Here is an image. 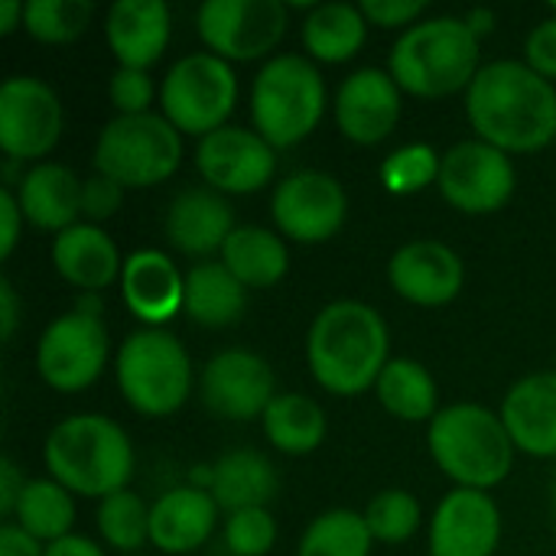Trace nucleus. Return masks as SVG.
<instances>
[{
	"label": "nucleus",
	"mask_w": 556,
	"mask_h": 556,
	"mask_svg": "<svg viewBox=\"0 0 556 556\" xmlns=\"http://www.w3.org/2000/svg\"><path fill=\"white\" fill-rule=\"evenodd\" d=\"M466 114L479 140L505 153H534L556 140V88L528 62L482 65L466 91Z\"/></svg>",
	"instance_id": "obj_1"
},
{
	"label": "nucleus",
	"mask_w": 556,
	"mask_h": 556,
	"mask_svg": "<svg viewBox=\"0 0 556 556\" xmlns=\"http://www.w3.org/2000/svg\"><path fill=\"white\" fill-rule=\"evenodd\" d=\"M306 362L319 388L336 397L368 391L391 362L384 316L362 300H336L323 306L306 336Z\"/></svg>",
	"instance_id": "obj_2"
},
{
	"label": "nucleus",
	"mask_w": 556,
	"mask_h": 556,
	"mask_svg": "<svg viewBox=\"0 0 556 556\" xmlns=\"http://www.w3.org/2000/svg\"><path fill=\"white\" fill-rule=\"evenodd\" d=\"M42 463L72 495L108 498L127 489L134 476V446L114 420L78 414L52 427L42 446Z\"/></svg>",
	"instance_id": "obj_3"
},
{
	"label": "nucleus",
	"mask_w": 556,
	"mask_h": 556,
	"mask_svg": "<svg viewBox=\"0 0 556 556\" xmlns=\"http://www.w3.org/2000/svg\"><path fill=\"white\" fill-rule=\"evenodd\" d=\"M482 39L463 16L420 20L401 33L391 49V78L417 98H446L469 91L479 75Z\"/></svg>",
	"instance_id": "obj_4"
},
{
	"label": "nucleus",
	"mask_w": 556,
	"mask_h": 556,
	"mask_svg": "<svg viewBox=\"0 0 556 556\" xmlns=\"http://www.w3.org/2000/svg\"><path fill=\"white\" fill-rule=\"evenodd\" d=\"M433 463L459 485L489 492L508 479L515 466V440L502 414L482 404H450L427 430Z\"/></svg>",
	"instance_id": "obj_5"
},
{
	"label": "nucleus",
	"mask_w": 556,
	"mask_h": 556,
	"mask_svg": "<svg viewBox=\"0 0 556 556\" xmlns=\"http://www.w3.org/2000/svg\"><path fill=\"white\" fill-rule=\"evenodd\" d=\"M326 81L313 59L287 52L261 65L251 85L254 130L274 147L287 150L303 143L323 121Z\"/></svg>",
	"instance_id": "obj_6"
},
{
	"label": "nucleus",
	"mask_w": 556,
	"mask_h": 556,
	"mask_svg": "<svg viewBox=\"0 0 556 556\" xmlns=\"http://www.w3.org/2000/svg\"><path fill=\"white\" fill-rule=\"evenodd\" d=\"M182 163V134L163 114H117L94 143V169L124 189L169 179Z\"/></svg>",
	"instance_id": "obj_7"
},
{
	"label": "nucleus",
	"mask_w": 556,
	"mask_h": 556,
	"mask_svg": "<svg viewBox=\"0 0 556 556\" xmlns=\"http://www.w3.org/2000/svg\"><path fill=\"white\" fill-rule=\"evenodd\" d=\"M117 388L134 410L169 417L192 391L189 352L166 329H140L127 336L117 352Z\"/></svg>",
	"instance_id": "obj_8"
},
{
	"label": "nucleus",
	"mask_w": 556,
	"mask_h": 556,
	"mask_svg": "<svg viewBox=\"0 0 556 556\" xmlns=\"http://www.w3.org/2000/svg\"><path fill=\"white\" fill-rule=\"evenodd\" d=\"M238 101V78L231 62L215 52H189L182 55L160 85L163 117L192 137H208L225 127Z\"/></svg>",
	"instance_id": "obj_9"
},
{
	"label": "nucleus",
	"mask_w": 556,
	"mask_h": 556,
	"mask_svg": "<svg viewBox=\"0 0 556 556\" xmlns=\"http://www.w3.org/2000/svg\"><path fill=\"white\" fill-rule=\"evenodd\" d=\"M202 42L225 62H251L274 52L287 36L280 0H205L195 13Z\"/></svg>",
	"instance_id": "obj_10"
},
{
	"label": "nucleus",
	"mask_w": 556,
	"mask_h": 556,
	"mask_svg": "<svg viewBox=\"0 0 556 556\" xmlns=\"http://www.w3.org/2000/svg\"><path fill=\"white\" fill-rule=\"evenodd\" d=\"M108 352L111 339L104 319L72 309L42 329L36 345V368L52 391L75 394L101 378Z\"/></svg>",
	"instance_id": "obj_11"
},
{
	"label": "nucleus",
	"mask_w": 556,
	"mask_h": 556,
	"mask_svg": "<svg viewBox=\"0 0 556 556\" xmlns=\"http://www.w3.org/2000/svg\"><path fill=\"white\" fill-rule=\"evenodd\" d=\"M515 182L518 173L505 150L485 140H463L443 153L437 186L453 208L466 215H489L508 205Z\"/></svg>",
	"instance_id": "obj_12"
},
{
	"label": "nucleus",
	"mask_w": 556,
	"mask_h": 556,
	"mask_svg": "<svg viewBox=\"0 0 556 556\" xmlns=\"http://www.w3.org/2000/svg\"><path fill=\"white\" fill-rule=\"evenodd\" d=\"M62 101L42 78L13 75L0 85V150L10 160H39L62 137Z\"/></svg>",
	"instance_id": "obj_13"
},
{
	"label": "nucleus",
	"mask_w": 556,
	"mask_h": 556,
	"mask_svg": "<svg viewBox=\"0 0 556 556\" xmlns=\"http://www.w3.org/2000/svg\"><path fill=\"white\" fill-rule=\"evenodd\" d=\"M280 235L300 244H323L345 225L349 195L342 182L319 169H296L277 182L270 199Z\"/></svg>",
	"instance_id": "obj_14"
},
{
	"label": "nucleus",
	"mask_w": 556,
	"mask_h": 556,
	"mask_svg": "<svg viewBox=\"0 0 556 556\" xmlns=\"http://www.w3.org/2000/svg\"><path fill=\"white\" fill-rule=\"evenodd\" d=\"M195 166L208 189L228 195H248L264 189L277 173V150L248 127L225 124L199 140Z\"/></svg>",
	"instance_id": "obj_15"
},
{
	"label": "nucleus",
	"mask_w": 556,
	"mask_h": 556,
	"mask_svg": "<svg viewBox=\"0 0 556 556\" xmlns=\"http://www.w3.org/2000/svg\"><path fill=\"white\" fill-rule=\"evenodd\" d=\"M277 381L257 352L225 349L202 371V404L225 420H254L270 407Z\"/></svg>",
	"instance_id": "obj_16"
},
{
	"label": "nucleus",
	"mask_w": 556,
	"mask_h": 556,
	"mask_svg": "<svg viewBox=\"0 0 556 556\" xmlns=\"http://www.w3.org/2000/svg\"><path fill=\"white\" fill-rule=\"evenodd\" d=\"M502 541V511L489 492L453 489L433 511L430 556H492Z\"/></svg>",
	"instance_id": "obj_17"
},
{
	"label": "nucleus",
	"mask_w": 556,
	"mask_h": 556,
	"mask_svg": "<svg viewBox=\"0 0 556 556\" xmlns=\"http://www.w3.org/2000/svg\"><path fill=\"white\" fill-rule=\"evenodd\" d=\"M388 280L414 306H446L459 296L466 283L463 257L433 238L410 241L394 251L388 264Z\"/></svg>",
	"instance_id": "obj_18"
},
{
	"label": "nucleus",
	"mask_w": 556,
	"mask_h": 556,
	"mask_svg": "<svg viewBox=\"0 0 556 556\" xmlns=\"http://www.w3.org/2000/svg\"><path fill=\"white\" fill-rule=\"evenodd\" d=\"M401 117V85L384 68L352 72L336 94L339 130L362 147L388 140Z\"/></svg>",
	"instance_id": "obj_19"
},
{
	"label": "nucleus",
	"mask_w": 556,
	"mask_h": 556,
	"mask_svg": "<svg viewBox=\"0 0 556 556\" xmlns=\"http://www.w3.org/2000/svg\"><path fill=\"white\" fill-rule=\"evenodd\" d=\"M121 296L137 319L150 323V329H160L166 319H173L182 309L186 277L179 274V267L169 254L143 248L124 261Z\"/></svg>",
	"instance_id": "obj_20"
},
{
	"label": "nucleus",
	"mask_w": 556,
	"mask_h": 556,
	"mask_svg": "<svg viewBox=\"0 0 556 556\" xmlns=\"http://www.w3.org/2000/svg\"><path fill=\"white\" fill-rule=\"evenodd\" d=\"M235 228L238 225L228 199L208 186L182 189L166 212V238L189 257H208L215 251L222 254Z\"/></svg>",
	"instance_id": "obj_21"
},
{
	"label": "nucleus",
	"mask_w": 556,
	"mask_h": 556,
	"mask_svg": "<svg viewBox=\"0 0 556 556\" xmlns=\"http://www.w3.org/2000/svg\"><path fill=\"white\" fill-rule=\"evenodd\" d=\"M173 16L163 0H117L108 10V46L124 68H150L169 46Z\"/></svg>",
	"instance_id": "obj_22"
},
{
	"label": "nucleus",
	"mask_w": 556,
	"mask_h": 556,
	"mask_svg": "<svg viewBox=\"0 0 556 556\" xmlns=\"http://www.w3.org/2000/svg\"><path fill=\"white\" fill-rule=\"evenodd\" d=\"M502 420L515 440V450L554 459L556 456V371L521 378L502 401Z\"/></svg>",
	"instance_id": "obj_23"
},
{
	"label": "nucleus",
	"mask_w": 556,
	"mask_h": 556,
	"mask_svg": "<svg viewBox=\"0 0 556 556\" xmlns=\"http://www.w3.org/2000/svg\"><path fill=\"white\" fill-rule=\"evenodd\" d=\"M218 521V502L212 492L182 485L160 495L150 508V544L163 554H192L199 551Z\"/></svg>",
	"instance_id": "obj_24"
},
{
	"label": "nucleus",
	"mask_w": 556,
	"mask_h": 556,
	"mask_svg": "<svg viewBox=\"0 0 556 556\" xmlns=\"http://www.w3.org/2000/svg\"><path fill=\"white\" fill-rule=\"evenodd\" d=\"M81 182L62 163H36L16 179V202L23 218L42 231L62 235L65 228L78 225L81 215Z\"/></svg>",
	"instance_id": "obj_25"
},
{
	"label": "nucleus",
	"mask_w": 556,
	"mask_h": 556,
	"mask_svg": "<svg viewBox=\"0 0 556 556\" xmlns=\"http://www.w3.org/2000/svg\"><path fill=\"white\" fill-rule=\"evenodd\" d=\"M52 264L62 280L78 287L81 293H101L114 280H121L124 261L117 254V244L88 222H78L55 235L52 241Z\"/></svg>",
	"instance_id": "obj_26"
},
{
	"label": "nucleus",
	"mask_w": 556,
	"mask_h": 556,
	"mask_svg": "<svg viewBox=\"0 0 556 556\" xmlns=\"http://www.w3.org/2000/svg\"><path fill=\"white\" fill-rule=\"evenodd\" d=\"M208 492L222 511L235 515V511L267 508L280 492V479L267 456L254 450H231L212 466Z\"/></svg>",
	"instance_id": "obj_27"
},
{
	"label": "nucleus",
	"mask_w": 556,
	"mask_h": 556,
	"mask_svg": "<svg viewBox=\"0 0 556 556\" xmlns=\"http://www.w3.org/2000/svg\"><path fill=\"white\" fill-rule=\"evenodd\" d=\"M186 316L205 329L235 326L248 309V287L222 261H202L186 274Z\"/></svg>",
	"instance_id": "obj_28"
},
{
	"label": "nucleus",
	"mask_w": 556,
	"mask_h": 556,
	"mask_svg": "<svg viewBox=\"0 0 556 556\" xmlns=\"http://www.w3.org/2000/svg\"><path fill=\"white\" fill-rule=\"evenodd\" d=\"M222 264L251 290H267L280 283L290 270L287 241L261 225H238L222 248Z\"/></svg>",
	"instance_id": "obj_29"
},
{
	"label": "nucleus",
	"mask_w": 556,
	"mask_h": 556,
	"mask_svg": "<svg viewBox=\"0 0 556 556\" xmlns=\"http://www.w3.org/2000/svg\"><path fill=\"white\" fill-rule=\"evenodd\" d=\"M368 36V20L355 3H319L303 20V46L316 62H349Z\"/></svg>",
	"instance_id": "obj_30"
},
{
	"label": "nucleus",
	"mask_w": 556,
	"mask_h": 556,
	"mask_svg": "<svg viewBox=\"0 0 556 556\" xmlns=\"http://www.w3.org/2000/svg\"><path fill=\"white\" fill-rule=\"evenodd\" d=\"M381 407L407 424L433 420L440 414V394L433 375L414 358H391L375 384Z\"/></svg>",
	"instance_id": "obj_31"
},
{
	"label": "nucleus",
	"mask_w": 556,
	"mask_h": 556,
	"mask_svg": "<svg viewBox=\"0 0 556 556\" xmlns=\"http://www.w3.org/2000/svg\"><path fill=\"white\" fill-rule=\"evenodd\" d=\"M264 433L274 443V450L287 456H306L323 446L326 440V414L323 407L296 391L277 394L270 407L264 410Z\"/></svg>",
	"instance_id": "obj_32"
},
{
	"label": "nucleus",
	"mask_w": 556,
	"mask_h": 556,
	"mask_svg": "<svg viewBox=\"0 0 556 556\" xmlns=\"http://www.w3.org/2000/svg\"><path fill=\"white\" fill-rule=\"evenodd\" d=\"M13 525L23 528L39 544H55V541L68 538V531L75 525L72 492L62 489L55 479L26 482L20 502H16V511H13Z\"/></svg>",
	"instance_id": "obj_33"
},
{
	"label": "nucleus",
	"mask_w": 556,
	"mask_h": 556,
	"mask_svg": "<svg viewBox=\"0 0 556 556\" xmlns=\"http://www.w3.org/2000/svg\"><path fill=\"white\" fill-rule=\"evenodd\" d=\"M371 544L375 538L365 525V515L332 508L303 531L296 556H371Z\"/></svg>",
	"instance_id": "obj_34"
},
{
	"label": "nucleus",
	"mask_w": 556,
	"mask_h": 556,
	"mask_svg": "<svg viewBox=\"0 0 556 556\" xmlns=\"http://www.w3.org/2000/svg\"><path fill=\"white\" fill-rule=\"evenodd\" d=\"M94 16L91 0H29L23 26L33 39L49 46L75 42Z\"/></svg>",
	"instance_id": "obj_35"
},
{
	"label": "nucleus",
	"mask_w": 556,
	"mask_h": 556,
	"mask_svg": "<svg viewBox=\"0 0 556 556\" xmlns=\"http://www.w3.org/2000/svg\"><path fill=\"white\" fill-rule=\"evenodd\" d=\"M98 534L114 551H140L150 541V508L130 489L114 492L98 505Z\"/></svg>",
	"instance_id": "obj_36"
},
{
	"label": "nucleus",
	"mask_w": 556,
	"mask_h": 556,
	"mask_svg": "<svg viewBox=\"0 0 556 556\" xmlns=\"http://www.w3.org/2000/svg\"><path fill=\"white\" fill-rule=\"evenodd\" d=\"M365 525L381 544H404L420 528V502L404 489H388L371 498L365 508Z\"/></svg>",
	"instance_id": "obj_37"
},
{
	"label": "nucleus",
	"mask_w": 556,
	"mask_h": 556,
	"mask_svg": "<svg viewBox=\"0 0 556 556\" xmlns=\"http://www.w3.org/2000/svg\"><path fill=\"white\" fill-rule=\"evenodd\" d=\"M440 166H443V156L430 143H410V147L394 150L381 163V182L394 195H414L427 189L430 182H440Z\"/></svg>",
	"instance_id": "obj_38"
},
{
	"label": "nucleus",
	"mask_w": 556,
	"mask_h": 556,
	"mask_svg": "<svg viewBox=\"0 0 556 556\" xmlns=\"http://www.w3.org/2000/svg\"><path fill=\"white\" fill-rule=\"evenodd\" d=\"M277 544V521L267 508L235 511L225 521V547L235 556H267Z\"/></svg>",
	"instance_id": "obj_39"
},
{
	"label": "nucleus",
	"mask_w": 556,
	"mask_h": 556,
	"mask_svg": "<svg viewBox=\"0 0 556 556\" xmlns=\"http://www.w3.org/2000/svg\"><path fill=\"white\" fill-rule=\"evenodd\" d=\"M108 94H111V104H114L121 114H147L150 104H153L156 88H153L150 72L117 65V72L111 75Z\"/></svg>",
	"instance_id": "obj_40"
},
{
	"label": "nucleus",
	"mask_w": 556,
	"mask_h": 556,
	"mask_svg": "<svg viewBox=\"0 0 556 556\" xmlns=\"http://www.w3.org/2000/svg\"><path fill=\"white\" fill-rule=\"evenodd\" d=\"M124 202V186L94 173L81 182V215L88 218V225H98V222H108L117 215Z\"/></svg>",
	"instance_id": "obj_41"
},
{
	"label": "nucleus",
	"mask_w": 556,
	"mask_h": 556,
	"mask_svg": "<svg viewBox=\"0 0 556 556\" xmlns=\"http://www.w3.org/2000/svg\"><path fill=\"white\" fill-rule=\"evenodd\" d=\"M525 55H528V65H531L538 75H544L547 81H554L556 78V13L554 16H547V20H541V23L531 29L528 42H525Z\"/></svg>",
	"instance_id": "obj_42"
},
{
	"label": "nucleus",
	"mask_w": 556,
	"mask_h": 556,
	"mask_svg": "<svg viewBox=\"0 0 556 556\" xmlns=\"http://www.w3.org/2000/svg\"><path fill=\"white\" fill-rule=\"evenodd\" d=\"M365 20L375 26H407L420 23V13L427 10V0H362L358 3Z\"/></svg>",
	"instance_id": "obj_43"
},
{
	"label": "nucleus",
	"mask_w": 556,
	"mask_h": 556,
	"mask_svg": "<svg viewBox=\"0 0 556 556\" xmlns=\"http://www.w3.org/2000/svg\"><path fill=\"white\" fill-rule=\"evenodd\" d=\"M20 228H23V208L16 202L13 189H0V257H10L16 241H20Z\"/></svg>",
	"instance_id": "obj_44"
},
{
	"label": "nucleus",
	"mask_w": 556,
	"mask_h": 556,
	"mask_svg": "<svg viewBox=\"0 0 556 556\" xmlns=\"http://www.w3.org/2000/svg\"><path fill=\"white\" fill-rule=\"evenodd\" d=\"M23 489H26V479L20 476L16 463H13V459H3V463H0V515H3V518H13Z\"/></svg>",
	"instance_id": "obj_45"
},
{
	"label": "nucleus",
	"mask_w": 556,
	"mask_h": 556,
	"mask_svg": "<svg viewBox=\"0 0 556 556\" xmlns=\"http://www.w3.org/2000/svg\"><path fill=\"white\" fill-rule=\"evenodd\" d=\"M0 556H46V547L36 538H29L23 528L7 521L0 528Z\"/></svg>",
	"instance_id": "obj_46"
},
{
	"label": "nucleus",
	"mask_w": 556,
	"mask_h": 556,
	"mask_svg": "<svg viewBox=\"0 0 556 556\" xmlns=\"http://www.w3.org/2000/svg\"><path fill=\"white\" fill-rule=\"evenodd\" d=\"M16 323H20V300H16V290H13L10 280H0V336H3V342L13 339Z\"/></svg>",
	"instance_id": "obj_47"
},
{
	"label": "nucleus",
	"mask_w": 556,
	"mask_h": 556,
	"mask_svg": "<svg viewBox=\"0 0 556 556\" xmlns=\"http://www.w3.org/2000/svg\"><path fill=\"white\" fill-rule=\"evenodd\" d=\"M46 556H104V551L81 534H68L55 544H46Z\"/></svg>",
	"instance_id": "obj_48"
},
{
	"label": "nucleus",
	"mask_w": 556,
	"mask_h": 556,
	"mask_svg": "<svg viewBox=\"0 0 556 556\" xmlns=\"http://www.w3.org/2000/svg\"><path fill=\"white\" fill-rule=\"evenodd\" d=\"M463 20L469 23V29H472L479 39L489 36V33H495V26H498V16H495V10H489V7H472Z\"/></svg>",
	"instance_id": "obj_49"
},
{
	"label": "nucleus",
	"mask_w": 556,
	"mask_h": 556,
	"mask_svg": "<svg viewBox=\"0 0 556 556\" xmlns=\"http://www.w3.org/2000/svg\"><path fill=\"white\" fill-rule=\"evenodd\" d=\"M26 16V3L20 0H0V36H10Z\"/></svg>",
	"instance_id": "obj_50"
},
{
	"label": "nucleus",
	"mask_w": 556,
	"mask_h": 556,
	"mask_svg": "<svg viewBox=\"0 0 556 556\" xmlns=\"http://www.w3.org/2000/svg\"><path fill=\"white\" fill-rule=\"evenodd\" d=\"M75 309H78V313H85V316H98V319H101V309H104L101 293H78Z\"/></svg>",
	"instance_id": "obj_51"
},
{
	"label": "nucleus",
	"mask_w": 556,
	"mask_h": 556,
	"mask_svg": "<svg viewBox=\"0 0 556 556\" xmlns=\"http://www.w3.org/2000/svg\"><path fill=\"white\" fill-rule=\"evenodd\" d=\"M554 515H556V482H554Z\"/></svg>",
	"instance_id": "obj_52"
},
{
	"label": "nucleus",
	"mask_w": 556,
	"mask_h": 556,
	"mask_svg": "<svg viewBox=\"0 0 556 556\" xmlns=\"http://www.w3.org/2000/svg\"><path fill=\"white\" fill-rule=\"evenodd\" d=\"M554 13H556V3H554Z\"/></svg>",
	"instance_id": "obj_53"
}]
</instances>
